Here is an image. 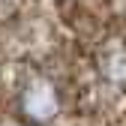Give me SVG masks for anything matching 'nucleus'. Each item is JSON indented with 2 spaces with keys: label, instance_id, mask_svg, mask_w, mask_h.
<instances>
[{
  "label": "nucleus",
  "instance_id": "f257e3e1",
  "mask_svg": "<svg viewBox=\"0 0 126 126\" xmlns=\"http://www.w3.org/2000/svg\"><path fill=\"white\" fill-rule=\"evenodd\" d=\"M15 102H18L21 120L33 123V126L51 123V120L60 114V108H63V96H60L57 84L51 81V78H45V75L30 78V81L21 87V93H18Z\"/></svg>",
  "mask_w": 126,
  "mask_h": 126
}]
</instances>
